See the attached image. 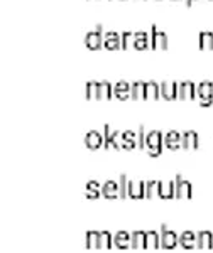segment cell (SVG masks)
<instances>
[{
	"mask_svg": "<svg viewBox=\"0 0 213 253\" xmlns=\"http://www.w3.org/2000/svg\"><path fill=\"white\" fill-rule=\"evenodd\" d=\"M198 46L200 49H213V32H208V31L200 32Z\"/></svg>",
	"mask_w": 213,
	"mask_h": 253,
	"instance_id": "obj_28",
	"label": "cell"
},
{
	"mask_svg": "<svg viewBox=\"0 0 213 253\" xmlns=\"http://www.w3.org/2000/svg\"><path fill=\"white\" fill-rule=\"evenodd\" d=\"M159 196V181H147L146 182V198L154 199Z\"/></svg>",
	"mask_w": 213,
	"mask_h": 253,
	"instance_id": "obj_31",
	"label": "cell"
},
{
	"mask_svg": "<svg viewBox=\"0 0 213 253\" xmlns=\"http://www.w3.org/2000/svg\"><path fill=\"white\" fill-rule=\"evenodd\" d=\"M112 247H113V236H112V233H108V231H100V233H98L97 248H106V250H110Z\"/></svg>",
	"mask_w": 213,
	"mask_h": 253,
	"instance_id": "obj_27",
	"label": "cell"
},
{
	"mask_svg": "<svg viewBox=\"0 0 213 253\" xmlns=\"http://www.w3.org/2000/svg\"><path fill=\"white\" fill-rule=\"evenodd\" d=\"M85 46L88 49H100L104 46V32H102V26H97L95 31H90L87 36H85Z\"/></svg>",
	"mask_w": 213,
	"mask_h": 253,
	"instance_id": "obj_5",
	"label": "cell"
},
{
	"mask_svg": "<svg viewBox=\"0 0 213 253\" xmlns=\"http://www.w3.org/2000/svg\"><path fill=\"white\" fill-rule=\"evenodd\" d=\"M98 233L100 231H87V236H85V247L88 248H97L98 243Z\"/></svg>",
	"mask_w": 213,
	"mask_h": 253,
	"instance_id": "obj_32",
	"label": "cell"
},
{
	"mask_svg": "<svg viewBox=\"0 0 213 253\" xmlns=\"http://www.w3.org/2000/svg\"><path fill=\"white\" fill-rule=\"evenodd\" d=\"M113 245L120 250H125V248H132L130 247V235L127 231H118V233L113 235Z\"/></svg>",
	"mask_w": 213,
	"mask_h": 253,
	"instance_id": "obj_22",
	"label": "cell"
},
{
	"mask_svg": "<svg viewBox=\"0 0 213 253\" xmlns=\"http://www.w3.org/2000/svg\"><path fill=\"white\" fill-rule=\"evenodd\" d=\"M178 242H179V247L186 248V250H193L196 247V235L193 231H184V233L179 235Z\"/></svg>",
	"mask_w": 213,
	"mask_h": 253,
	"instance_id": "obj_20",
	"label": "cell"
},
{
	"mask_svg": "<svg viewBox=\"0 0 213 253\" xmlns=\"http://www.w3.org/2000/svg\"><path fill=\"white\" fill-rule=\"evenodd\" d=\"M178 238L179 236L176 235L173 230H169L166 224H161V248H164V250H173V248H176L179 245Z\"/></svg>",
	"mask_w": 213,
	"mask_h": 253,
	"instance_id": "obj_3",
	"label": "cell"
},
{
	"mask_svg": "<svg viewBox=\"0 0 213 253\" xmlns=\"http://www.w3.org/2000/svg\"><path fill=\"white\" fill-rule=\"evenodd\" d=\"M130 98L132 100H141V98H146V83L144 81H136L130 86Z\"/></svg>",
	"mask_w": 213,
	"mask_h": 253,
	"instance_id": "obj_25",
	"label": "cell"
},
{
	"mask_svg": "<svg viewBox=\"0 0 213 253\" xmlns=\"http://www.w3.org/2000/svg\"><path fill=\"white\" fill-rule=\"evenodd\" d=\"M104 140L105 138L102 137L100 132H97V130H90V132H87V135H85V145H87L90 150L100 149Z\"/></svg>",
	"mask_w": 213,
	"mask_h": 253,
	"instance_id": "obj_13",
	"label": "cell"
},
{
	"mask_svg": "<svg viewBox=\"0 0 213 253\" xmlns=\"http://www.w3.org/2000/svg\"><path fill=\"white\" fill-rule=\"evenodd\" d=\"M198 101L202 107H208L213 103V81H202L196 89Z\"/></svg>",
	"mask_w": 213,
	"mask_h": 253,
	"instance_id": "obj_2",
	"label": "cell"
},
{
	"mask_svg": "<svg viewBox=\"0 0 213 253\" xmlns=\"http://www.w3.org/2000/svg\"><path fill=\"white\" fill-rule=\"evenodd\" d=\"M132 41H134V34L132 32H124V34H122V49H127L130 46V44H132Z\"/></svg>",
	"mask_w": 213,
	"mask_h": 253,
	"instance_id": "obj_35",
	"label": "cell"
},
{
	"mask_svg": "<svg viewBox=\"0 0 213 253\" xmlns=\"http://www.w3.org/2000/svg\"><path fill=\"white\" fill-rule=\"evenodd\" d=\"M130 86L127 81H118L117 84H113V95H115L118 100H127L130 96Z\"/></svg>",
	"mask_w": 213,
	"mask_h": 253,
	"instance_id": "obj_21",
	"label": "cell"
},
{
	"mask_svg": "<svg viewBox=\"0 0 213 253\" xmlns=\"http://www.w3.org/2000/svg\"><path fill=\"white\" fill-rule=\"evenodd\" d=\"M102 194L105 196L106 199H117L120 198V187H118V182L115 181H106L104 187H102Z\"/></svg>",
	"mask_w": 213,
	"mask_h": 253,
	"instance_id": "obj_17",
	"label": "cell"
},
{
	"mask_svg": "<svg viewBox=\"0 0 213 253\" xmlns=\"http://www.w3.org/2000/svg\"><path fill=\"white\" fill-rule=\"evenodd\" d=\"M196 96V86L193 81H183L178 83V98L179 100H193Z\"/></svg>",
	"mask_w": 213,
	"mask_h": 253,
	"instance_id": "obj_9",
	"label": "cell"
},
{
	"mask_svg": "<svg viewBox=\"0 0 213 253\" xmlns=\"http://www.w3.org/2000/svg\"><path fill=\"white\" fill-rule=\"evenodd\" d=\"M169 46V41H167L166 32L158 31V26L153 24L151 27V47L153 49H167Z\"/></svg>",
	"mask_w": 213,
	"mask_h": 253,
	"instance_id": "obj_4",
	"label": "cell"
},
{
	"mask_svg": "<svg viewBox=\"0 0 213 253\" xmlns=\"http://www.w3.org/2000/svg\"><path fill=\"white\" fill-rule=\"evenodd\" d=\"M174 184H176V198H179V199H183V198L191 199L193 193H191L190 181H186V179H184L181 174H176Z\"/></svg>",
	"mask_w": 213,
	"mask_h": 253,
	"instance_id": "obj_6",
	"label": "cell"
},
{
	"mask_svg": "<svg viewBox=\"0 0 213 253\" xmlns=\"http://www.w3.org/2000/svg\"><path fill=\"white\" fill-rule=\"evenodd\" d=\"M130 247L146 248V233L144 231H134V233L130 235Z\"/></svg>",
	"mask_w": 213,
	"mask_h": 253,
	"instance_id": "obj_30",
	"label": "cell"
},
{
	"mask_svg": "<svg viewBox=\"0 0 213 253\" xmlns=\"http://www.w3.org/2000/svg\"><path fill=\"white\" fill-rule=\"evenodd\" d=\"M118 187H120V199L129 198V193H127V189H129V181H127L125 174H120V177H118Z\"/></svg>",
	"mask_w": 213,
	"mask_h": 253,
	"instance_id": "obj_33",
	"label": "cell"
},
{
	"mask_svg": "<svg viewBox=\"0 0 213 253\" xmlns=\"http://www.w3.org/2000/svg\"><path fill=\"white\" fill-rule=\"evenodd\" d=\"M137 138H139V149H142V150H144V147H146L144 125H141V126H139V130H137Z\"/></svg>",
	"mask_w": 213,
	"mask_h": 253,
	"instance_id": "obj_36",
	"label": "cell"
},
{
	"mask_svg": "<svg viewBox=\"0 0 213 253\" xmlns=\"http://www.w3.org/2000/svg\"><path fill=\"white\" fill-rule=\"evenodd\" d=\"M104 147L105 149H122L120 144H118V140H120V132L115 130V132H112L110 130V125H104Z\"/></svg>",
	"mask_w": 213,
	"mask_h": 253,
	"instance_id": "obj_7",
	"label": "cell"
},
{
	"mask_svg": "<svg viewBox=\"0 0 213 253\" xmlns=\"http://www.w3.org/2000/svg\"><path fill=\"white\" fill-rule=\"evenodd\" d=\"M159 198H162V199L176 198L174 179H171V181H159Z\"/></svg>",
	"mask_w": 213,
	"mask_h": 253,
	"instance_id": "obj_14",
	"label": "cell"
},
{
	"mask_svg": "<svg viewBox=\"0 0 213 253\" xmlns=\"http://www.w3.org/2000/svg\"><path fill=\"white\" fill-rule=\"evenodd\" d=\"M196 245H198V248H213L212 231H200V233L196 235Z\"/></svg>",
	"mask_w": 213,
	"mask_h": 253,
	"instance_id": "obj_23",
	"label": "cell"
},
{
	"mask_svg": "<svg viewBox=\"0 0 213 253\" xmlns=\"http://www.w3.org/2000/svg\"><path fill=\"white\" fill-rule=\"evenodd\" d=\"M113 96V86L108 81H102L97 86V100H110Z\"/></svg>",
	"mask_w": 213,
	"mask_h": 253,
	"instance_id": "obj_19",
	"label": "cell"
},
{
	"mask_svg": "<svg viewBox=\"0 0 213 253\" xmlns=\"http://www.w3.org/2000/svg\"><path fill=\"white\" fill-rule=\"evenodd\" d=\"M97 86H98L97 81H88V83H87V88H85V96H87L88 100H97Z\"/></svg>",
	"mask_w": 213,
	"mask_h": 253,
	"instance_id": "obj_34",
	"label": "cell"
},
{
	"mask_svg": "<svg viewBox=\"0 0 213 253\" xmlns=\"http://www.w3.org/2000/svg\"><path fill=\"white\" fill-rule=\"evenodd\" d=\"M200 147V138H198V133L195 130H186L183 133V149L186 150H195Z\"/></svg>",
	"mask_w": 213,
	"mask_h": 253,
	"instance_id": "obj_15",
	"label": "cell"
},
{
	"mask_svg": "<svg viewBox=\"0 0 213 253\" xmlns=\"http://www.w3.org/2000/svg\"><path fill=\"white\" fill-rule=\"evenodd\" d=\"M162 145H164V137L159 130H153L146 135V149L151 157H158L162 152Z\"/></svg>",
	"mask_w": 213,
	"mask_h": 253,
	"instance_id": "obj_1",
	"label": "cell"
},
{
	"mask_svg": "<svg viewBox=\"0 0 213 253\" xmlns=\"http://www.w3.org/2000/svg\"><path fill=\"white\" fill-rule=\"evenodd\" d=\"M102 194V187L98 184L97 181H88L87 186H85V196H87L88 199H97L100 198Z\"/></svg>",
	"mask_w": 213,
	"mask_h": 253,
	"instance_id": "obj_24",
	"label": "cell"
},
{
	"mask_svg": "<svg viewBox=\"0 0 213 253\" xmlns=\"http://www.w3.org/2000/svg\"><path fill=\"white\" fill-rule=\"evenodd\" d=\"M159 96H161V84H158L156 81L146 83V98L147 100H158Z\"/></svg>",
	"mask_w": 213,
	"mask_h": 253,
	"instance_id": "obj_26",
	"label": "cell"
},
{
	"mask_svg": "<svg viewBox=\"0 0 213 253\" xmlns=\"http://www.w3.org/2000/svg\"><path fill=\"white\" fill-rule=\"evenodd\" d=\"M129 198L132 199H142L146 198V182L141 181V179H134V181H129Z\"/></svg>",
	"mask_w": 213,
	"mask_h": 253,
	"instance_id": "obj_8",
	"label": "cell"
},
{
	"mask_svg": "<svg viewBox=\"0 0 213 253\" xmlns=\"http://www.w3.org/2000/svg\"><path fill=\"white\" fill-rule=\"evenodd\" d=\"M132 46L142 51V49H147L151 46V39H149V34L146 31H139L134 34V41H132Z\"/></svg>",
	"mask_w": 213,
	"mask_h": 253,
	"instance_id": "obj_18",
	"label": "cell"
},
{
	"mask_svg": "<svg viewBox=\"0 0 213 253\" xmlns=\"http://www.w3.org/2000/svg\"><path fill=\"white\" fill-rule=\"evenodd\" d=\"M164 147L169 150H178L179 147H183V135L176 130H169L164 135Z\"/></svg>",
	"mask_w": 213,
	"mask_h": 253,
	"instance_id": "obj_11",
	"label": "cell"
},
{
	"mask_svg": "<svg viewBox=\"0 0 213 253\" xmlns=\"http://www.w3.org/2000/svg\"><path fill=\"white\" fill-rule=\"evenodd\" d=\"M191 3H193V0H186V5H188V7H190Z\"/></svg>",
	"mask_w": 213,
	"mask_h": 253,
	"instance_id": "obj_37",
	"label": "cell"
},
{
	"mask_svg": "<svg viewBox=\"0 0 213 253\" xmlns=\"http://www.w3.org/2000/svg\"><path fill=\"white\" fill-rule=\"evenodd\" d=\"M104 47L110 49V51H113V49H122V36H118L117 32H113V31L105 32Z\"/></svg>",
	"mask_w": 213,
	"mask_h": 253,
	"instance_id": "obj_12",
	"label": "cell"
},
{
	"mask_svg": "<svg viewBox=\"0 0 213 253\" xmlns=\"http://www.w3.org/2000/svg\"><path fill=\"white\" fill-rule=\"evenodd\" d=\"M161 96L164 100H176L178 98V83L173 81H162L161 83Z\"/></svg>",
	"mask_w": 213,
	"mask_h": 253,
	"instance_id": "obj_16",
	"label": "cell"
},
{
	"mask_svg": "<svg viewBox=\"0 0 213 253\" xmlns=\"http://www.w3.org/2000/svg\"><path fill=\"white\" fill-rule=\"evenodd\" d=\"M159 247H161V233H158V231H147L146 248H159Z\"/></svg>",
	"mask_w": 213,
	"mask_h": 253,
	"instance_id": "obj_29",
	"label": "cell"
},
{
	"mask_svg": "<svg viewBox=\"0 0 213 253\" xmlns=\"http://www.w3.org/2000/svg\"><path fill=\"white\" fill-rule=\"evenodd\" d=\"M120 147L125 150H132L139 147V138L137 133L132 132V130H125V132L120 133Z\"/></svg>",
	"mask_w": 213,
	"mask_h": 253,
	"instance_id": "obj_10",
	"label": "cell"
}]
</instances>
